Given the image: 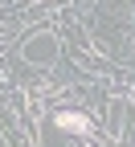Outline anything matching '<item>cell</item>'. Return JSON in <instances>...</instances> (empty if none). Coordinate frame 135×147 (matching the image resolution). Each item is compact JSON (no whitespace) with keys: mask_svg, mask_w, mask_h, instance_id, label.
I'll use <instances>...</instances> for the list:
<instances>
[{"mask_svg":"<svg viewBox=\"0 0 135 147\" xmlns=\"http://www.w3.org/2000/svg\"><path fill=\"white\" fill-rule=\"evenodd\" d=\"M57 127H62V131H74V135H90V119L78 115V110H62V115H57Z\"/></svg>","mask_w":135,"mask_h":147,"instance_id":"1","label":"cell"}]
</instances>
